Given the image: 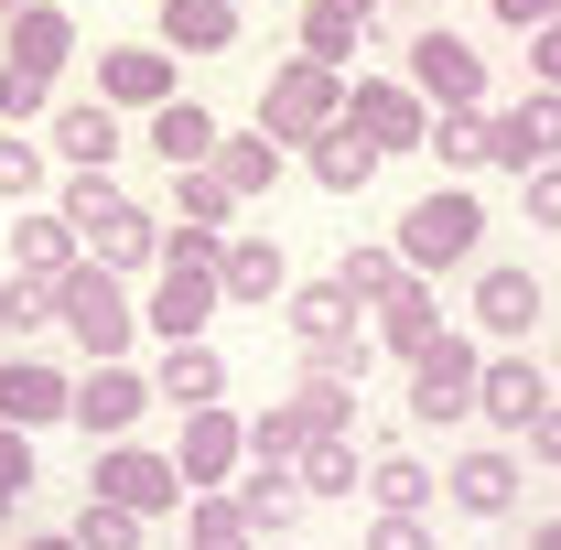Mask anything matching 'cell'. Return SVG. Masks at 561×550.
Wrapping results in <instances>:
<instances>
[{"mask_svg":"<svg viewBox=\"0 0 561 550\" xmlns=\"http://www.w3.org/2000/svg\"><path fill=\"white\" fill-rule=\"evenodd\" d=\"M476 389H486V335H443L411 367V421L421 432H454V421H476Z\"/></svg>","mask_w":561,"mask_h":550,"instance_id":"obj_5","label":"cell"},{"mask_svg":"<svg viewBox=\"0 0 561 550\" xmlns=\"http://www.w3.org/2000/svg\"><path fill=\"white\" fill-rule=\"evenodd\" d=\"M561 389L540 378V356L529 345H486V389H476V421H486L496 443H529V421L551 411Z\"/></svg>","mask_w":561,"mask_h":550,"instance_id":"obj_7","label":"cell"},{"mask_svg":"<svg viewBox=\"0 0 561 550\" xmlns=\"http://www.w3.org/2000/svg\"><path fill=\"white\" fill-rule=\"evenodd\" d=\"M280 162H291V151H280L271 130H227V140H216V162H206V173L227 184V195H238V206H249V195H271V184H280Z\"/></svg>","mask_w":561,"mask_h":550,"instance_id":"obj_27","label":"cell"},{"mask_svg":"<svg viewBox=\"0 0 561 550\" xmlns=\"http://www.w3.org/2000/svg\"><path fill=\"white\" fill-rule=\"evenodd\" d=\"M486 11L507 22V33H551V22H561V0H486Z\"/></svg>","mask_w":561,"mask_h":550,"instance_id":"obj_43","label":"cell"},{"mask_svg":"<svg viewBox=\"0 0 561 550\" xmlns=\"http://www.w3.org/2000/svg\"><path fill=\"white\" fill-rule=\"evenodd\" d=\"M227 216H238V195L216 184L206 162H195V173H173V227H227Z\"/></svg>","mask_w":561,"mask_h":550,"instance_id":"obj_40","label":"cell"},{"mask_svg":"<svg viewBox=\"0 0 561 550\" xmlns=\"http://www.w3.org/2000/svg\"><path fill=\"white\" fill-rule=\"evenodd\" d=\"M140 140H151L173 173H195V162H216V140H227V130H216V108L173 98V108H151V119H140Z\"/></svg>","mask_w":561,"mask_h":550,"instance_id":"obj_26","label":"cell"},{"mask_svg":"<svg viewBox=\"0 0 561 550\" xmlns=\"http://www.w3.org/2000/svg\"><path fill=\"white\" fill-rule=\"evenodd\" d=\"M44 130H55V151H66L76 173H108V162L130 151V130H119V108H108V98H66Z\"/></svg>","mask_w":561,"mask_h":550,"instance_id":"obj_20","label":"cell"},{"mask_svg":"<svg viewBox=\"0 0 561 550\" xmlns=\"http://www.w3.org/2000/svg\"><path fill=\"white\" fill-rule=\"evenodd\" d=\"M302 411H313V432H346V411H356V389H291Z\"/></svg>","mask_w":561,"mask_h":550,"instance_id":"obj_44","label":"cell"},{"mask_svg":"<svg viewBox=\"0 0 561 550\" xmlns=\"http://www.w3.org/2000/svg\"><path fill=\"white\" fill-rule=\"evenodd\" d=\"M356 313H367V302H356L335 271H324V280H291V302H280L291 345H335V335H356Z\"/></svg>","mask_w":561,"mask_h":550,"instance_id":"obj_24","label":"cell"},{"mask_svg":"<svg viewBox=\"0 0 561 550\" xmlns=\"http://www.w3.org/2000/svg\"><path fill=\"white\" fill-rule=\"evenodd\" d=\"M216 313H227V280H216V271H162V280H151V302H140V335H162V345H206Z\"/></svg>","mask_w":561,"mask_h":550,"instance_id":"obj_12","label":"cell"},{"mask_svg":"<svg viewBox=\"0 0 561 550\" xmlns=\"http://www.w3.org/2000/svg\"><path fill=\"white\" fill-rule=\"evenodd\" d=\"M529 465H561V400H551L540 421H529Z\"/></svg>","mask_w":561,"mask_h":550,"instance_id":"obj_47","label":"cell"},{"mask_svg":"<svg viewBox=\"0 0 561 550\" xmlns=\"http://www.w3.org/2000/svg\"><path fill=\"white\" fill-rule=\"evenodd\" d=\"M0 55L11 66H33V76H66L76 55H87V33H76V11H55V0H33L11 33H0Z\"/></svg>","mask_w":561,"mask_h":550,"instance_id":"obj_21","label":"cell"},{"mask_svg":"<svg viewBox=\"0 0 561 550\" xmlns=\"http://www.w3.org/2000/svg\"><path fill=\"white\" fill-rule=\"evenodd\" d=\"M367 367H378V335L356 324V335H335V345H302V378H291V389H367Z\"/></svg>","mask_w":561,"mask_h":550,"instance_id":"obj_32","label":"cell"},{"mask_svg":"<svg viewBox=\"0 0 561 550\" xmlns=\"http://www.w3.org/2000/svg\"><path fill=\"white\" fill-rule=\"evenodd\" d=\"M302 443H313V411H302V400L249 411V465H302Z\"/></svg>","mask_w":561,"mask_h":550,"instance_id":"obj_36","label":"cell"},{"mask_svg":"<svg viewBox=\"0 0 561 550\" xmlns=\"http://www.w3.org/2000/svg\"><path fill=\"white\" fill-rule=\"evenodd\" d=\"M151 400H162V389L140 378L130 356H108V367H87V378H76V432L108 454V443H130V432H140V411H151Z\"/></svg>","mask_w":561,"mask_h":550,"instance_id":"obj_8","label":"cell"},{"mask_svg":"<svg viewBox=\"0 0 561 550\" xmlns=\"http://www.w3.org/2000/svg\"><path fill=\"white\" fill-rule=\"evenodd\" d=\"M140 529H151V518L108 507V496H87V507H76V550H140Z\"/></svg>","mask_w":561,"mask_h":550,"instance_id":"obj_41","label":"cell"},{"mask_svg":"<svg viewBox=\"0 0 561 550\" xmlns=\"http://www.w3.org/2000/svg\"><path fill=\"white\" fill-rule=\"evenodd\" d=\"M367 550H432L421 518H367Z\"/></svg>","mask_w":561,"mask_h":550,"instance_id":"obj_46","label":"cell"},{"mask_svg":"<svg viewBox=\"0 0 561 550\" xmlns=\"http://www.w3.org/2000/svg\"><path fill=\"white\" fill-rule=\"evenodd\" d=\"M11 507H22V496H0V540H11Z\"/></svg>","mask_w":561,"mask_h":550,"instance_id":"obj_51","label":"cell"},{"mask_svg":"<svg viewBox=\"0 0 561 550\" xmlns=\"http://www.w3.org/2000/svg\"><path fill=\"white\" fill-rule=\"evenodd\" d=\"M55 184V162H44V140H22V130H0V206L22 216L33 195Z\"/></svg>","mask_w":561,"mask_h":550,"instance_id":"obj_39","label":"cell"},{"mask_svg":"<svg viewBox=\"0 0 561 550\" xmlns=\"http://www.w3.org/2000/svg\"><path fill=\"white\" fill-rule=\"evenodd\" d=\"M87 496H108V507H130V518H173V507H195L184 465L151 454V443H108V454L87 465Z\"/></svg>","mask_w":561,"mask_h":550,"instance_id":"obj_4","label":"cell"},{"mask_svg":"<svg viewBox=\"0 0 561 550\" xmlns=\"http://www.w3.org/2000/svg\"><path fill=\"white\" fill-rule=\"evenodd\" d=\"M216 280H227V313H271V302H291V260H280L271 227H238Z\"/></svg>","mask_w":561,"mask_h":550,"instance_id":"obj_16","label":"cell"},{"mask_svg":"<svg viewBox=\"0 0 561 550\" xmlns=\"http://www.w3.org/2000/svg\"><path fill=\"white\" fill-rule=\"evenodd\" d=\"M0 238H11V280H33V291H55V280H66V271H87V238H76V227H66V216H55V206L11 216Z\"/></svg>","mask_w":561,"mask_h":550,"instance_id":"obj_15","label":"cell"},{"mask_svg":"<svg viewBox=\"0 0 561 550\" xmlns=\"http://www.w3.org/2000/svg\"><path fill=\"white\" fill-rule=\"evenodd\" d=\"M496 162H507L518 184L561 162V87H529V98H507V108H496Z\"/></svg>","mask_w":561,"mask_h":550,"instance_id":"obj_13","label":"cell"},{"mask_svg":"<svg viewBox=\"0 0 561 550\" xmlns=\"http://www.w3.org/2000/svg\"><path fill=\"white\" fill-rule=\"evenodd\" d=\"M465 313H476V335H486V345H529V335H540V313H551V291H540V271H518V260H486Z\"/></svg>","mask_w":561,"mask_h":550,"instance_id":"obj_9","label":"cell"},{"mask_svg":"<svg viewBox=\"0 0 561 550\" xmlns=\"http://www.w3.org/2000/svg\"><path fill=\"white\" fill-rule=\"evenodd\" d=\"M22 11H33V0H0V33H11V22H22Z\"/></svg>","mask_w":561,"mask_h":550,"instance_id":"obj_50","label":"cell"},{"mask_svg":"<svg viewBox=\"0 0 561 550\" xmlns=\"http://www.w3.org/2000/svg\"><path fill=\"white\" fill-rule=\"evenodd\" d=\"M151 389H162V411H216V400H227V356H216V345H162Z\"/></svg>","mask_w":561,"mask_h":550,"instance_id":"obj_25","label":"cell"},{"mask_svg":"<svg viewBox=\"0 0 561 550\" xmlns=\"http://www.w3.org/2000/svg\"><path fill=\"white\" fill-rule=\"evenodd\" d=\"M411 87L432 98V119H443V108H486V55H476L465 33H443V22H432V33L411 44Z\"/></svg>","mask_w":561,"mask_h":550,"instance_id":"obj_11","label":"cell"},{"mask_svg":"<svg viewBox=\"0 0 561 550\" xmlns=\"http://www.w3.org/2000/svg\"><path fill=\"white\" fill-rule=\"evenodd\" d=\"M227 496H238V518H249L260 540H291V529H302V507H313V496H302V475H291V465H249V475L227 485Z\"/></svg>","mask_w":561,"mask_h":550,"instance_id":"obj_22","label":"cell"},{"mask_svg":"<svg viewBox=\"0 0 561 550\" xmlns=\"http://www.w3.org/2000/svg\"><path fill=\"white\" fill-rule=\"evenodd\" d=\"M0 421H11V432L76 421V378L55 367V356H0Z\"/></svg>","mask_w":561,"mask_h":550,"instance_id":"obj_14","label":"cell"},{"mask_svg":"<svg viewBox=\"0 0 561 550\" xmlns=\"http://www.w3.org/2000/svg\"><path fill=\"white\" fill-rule=\"evenodd\" d=\"M260 130L291 151H313L324 130H346V66H313V55H280L271 76H260Z\"/></svg>","mask_w":561,"mask_h":550,"instance_id":"obj_1","label":"cell"},{"mask_svg":"<svg viewBox=\"0 0 561 550\" xmlns=\"http://www.w3.org/2000/svg\"><path fill=\"white\" fill-rule=\"evenodd\" d=\"M378 162H389V151H378V140H356V130H324L313 151H302V173H313L324 195H367V184H378Z\"/></svg>","mask_w":561,"mask_h":550,"instance_id":"obj_29","label":"cell"},{"mask_svg":"<svg viewBox=\"0 0 561 550\" xmlns=\"http://www.w3.org/2000/svg\"><path fill=\"white\" fill-rule=\"evenodd\" d=\"M346 130L378 151H432V98L411 76H346Z\"/></svg>","mask_w":561,"mask_h":550,"instance_id":"obj_6","label":"cell"},{"mask_svg":"<svg viewBox=\"0 0 561 550\" xmlns=\"http://www.w3.org/2000/svg\"><path fill=\"white\" fill-rule=\"evenodd\" d=\"M66 98H55V76H33V66H11L0 55V130H33V119H55Z\"/></svg>","mask_w":561,"mask_h":550,"instance_id":"obj_38","label":"cell"},{"mask_svg":"<svg viewBox=\"0 0 561 550\" xmlns=\"http://www.w3.org/2000/svg\"><path fill=\"white\" fill-rule=\"evenodd\" d=\"M476 249H486V206L465 195V184H432L411 216H400V260H411L421 280L443 271H476Z\"/></svg>","mask_w":561,"mask_h":550,"instance_id":"obj_2","label":"cell"},{"mask_svg":"<svg viewBox=\"0 0 561 550\" xmlns=\"http://www.w3.org/2000/svg\"><path fill=\"white\" fill-rule=\"evenodd\" d=\"M184 550H260V529L238 518V496H195L184 507Z\"/></svg>","mask_w":561,"mask_h":550,"instance_id":"obj_37","label":"cell"},{"mask_svg":"<svg viewBox=\"0 0 561 550\" xmlns=\"http://www.w3.org/2000/svg\"><path fill=\"white\" fill-rule=\"evenodd\" d=\"M367 465H378V454H356V432H313L291 475H302V496H356V475H367Z\"/></svg>","mask_w":561,"mask_h":550,"instance_id":"obj_30","label":"cell"},{"mask_svg":"<svg viewBox=\"0 0 561 550\" xmlns=\"http://www.w3.org/2000/svg\"><path fill=\"white\" fill-rule=\"evenodd\" d=\"M518 195H529V227H561V162H551V173H529Z\"/></svg>","mask_w":561,"mask_h":550,"instance_id":"obj_45","label":"cell"},{"mask_svg":"<svg viewBox=\"0 0 561 550\" xmlns=\"http://www.w3.org/2000/svg\"><path fill=\"white\" fill-rule=\"evenodd\" d=\"M173 465H184V485H195V496H227V485L249 475V421L227 411V400H216V411H184Z\"/></svg>","mask_w":561,"mask_h":550,"instance_id":"obj_10","label":"cell"},{"mask_svg":"<svg viewBox=\"0 0 561 550\" xmlns=\"http://www.w3.org/2000/svg\"><path fill=\"white\" fill-rule=\"evenodd\" d=\"M22 485H33V432L0 421V496H22Z\"/></svg>","mask_w":561,"mask_h":550,"instance_id":"obj_42","label":"cell"},{"mask_svg":"<svg viewBox=\"0 0 561 550\" xmlns=\"http://www.w3.org/2000/svg\"><path fill=\"white\" fill-rule=\"evenodd\" d=\"M55 216H66V227H76V238H87V249H98V238H108V227H130V195H119V184H108V173H76V184H66V195H55Z\"/></svg>","mask_w":561,"mask_h":550,"instance_id":"obj_31","label":"cell"},{"mask_svg":"<svg viewBox=\"0 0 561 550\" xmlns=\"http://www.w3.org/2000/svg\"><path fill=\"white\" fill-rule=\"evenodd\" d=\"M11 550H76V529H22Z\"/></svg>","mask_w":561,"mask_h":550,"instance_id":"obj_48","label":"cell"},{"mask_svg":"<svg viewBox=\"0 0 561 550\" xmlns=\"http://www.w3.org/2000/svg\"><path fill=\"white\" fill-rule=\"evenodd\" d=\"M443 496H454V518H507V507H518V454H507V443H476V454H454Z\"/></svg>","mask_w":561,"mask_h":550,"instance_id":"obj_19","label":"cell"},{"mask_svg":"<svg viewBox=\"0 0 561 550\" xmlns=\"http://www.w3.org/2000/svg\"><path fill=\"white\" fill-rule=\"evenodd\" d=\"M335 280H346L356 302H367V313H378V302H389V291H400V280H411V260H400V238H356L346 260H335Z\"/></svg>","mask_w":561,"mask_h":550,"instance_id":"obj_34","label":"cell"},{"mask_svg":"<svg viewBox=\"0 0 561 550\" xmlns=\"http://www.w3.org/2000/svg\"><path fill=\"white\" fill-rule=\"evenodd\" d=\"M367 335H378V356H400V367H421V356H432V345L454 335V324H443V291H432V280H400V291H389V302H378V324H367Z\"/></svg>","mask_w":561,"mask_h":550,"instance_id":"obj_17","label":"cell"},{"mask_svg":"<svg viewBox=\"0 0 561 550\" xmlns=\"http://www.w3.org/2000/svg\"><path fill=\"white\" fill-rule=\"evenodd\" d=\"M378 11H389V0H302V55H313V66H346V55H367Z\"/></svg>","mask_w":561,"mask_h":550,"instance_id":"obj_23","label":"cell"},{"mask_svg":"<svg viewBox=\"0 0 561 550\" xmlns=\"http://www.w3.org/2000/svg\"><path fill=\"white\" fill-rule=\"evenodd\" d=\"M432 162H443V173L496 162V108H443V119H432Z\"/></svg>","mask_w":561,"mask_h":550,"instance_id":"obj_33","label":"cell"},{"mask_svg":"<svg viewBox=\"0 0 561 550\" xmlns=\"http://www.w3.org/2000/svg\"><path fill=\"white\" fill-rule=\"evenodd\" d=\"M238 44V0H162V55H227Z\"/></svg>","mask_w":561,"mask_h":550,"instance_id":"obj_28","label":"cell"},{"mask_svg":"<svg viewBox=\"0 0 561 550\" xmlns=\"http://www.w3.org/2000/svg\"><path fill=\"white\" fill-rule=\"evenodd\" d=\"M529 550H561V518H540V529H529Z\"/></svg>","mask_w":561,"mask_h":550,"instance_id":"obj_49","label":"cell"},{"mask_svg":"<svg viewBox=\"0 0 561 550\" xmlns=\"http://www.w3.org/2000/svg\"><path fill=\"white\" fill-rule=\"evenodd\" d=\"M98 98L151 119V108H173L184 87H173V55H162V44H108V55H98Z\"/></svg>","mask_w":561,"mask_h":550,"instance_id":"obj_18","label":"cell"},{"mask_svg":"<svg viewBox=\"0 0 561 550\" xmlns=\"http://www.w3.org/2000/svg\"><path fill=\"white\" fill-rule=\"evenodd\" d=\"M0 227H11V206H0Z\"/></svg>","mask_w":561,"mask_h":550,"instance_id":"obj_52","label":"cell"},{"mask_svg":"<svg viewBox=\"0 0 561 550\" xmlns=\"http://www.w3.org/2000/svg\"><path fill=\"white\" fill-rule=\"evenodd\" d=\"M367 496H378V518H421L443 485H432V465H421V454H378V465H367Z\"/></svg>","mask_w":561,"mask_h":550,"instance_id":"obj_35","label":"cell"},{"mask_svg":"<svg viewBox=\"0 0 561 550\" xmlns=\"http://www.w3.org/2000/svg\"><path fill=\"white\" fill-rule=\"evenodd\" d=\"M55 324L87 345V367H108V356H130L140 302H130V280H119V271H98V260H87V271L55 280Z\"/></svg>","mask_w":561,"mask_h":550,"instance_id":"obj_3","label":"cell"},{"mask_svg":"<svg viewBox=\"0 0 561 550\" xmlns=\"http://www.w3.org/2000/svg\"><path fill=\"white\" fill-rule=\"evenodd\" d=\"M238 11H249V0H238Z\"/></svg>","mask_w":561,"mask_h":550,"instance_id":"obj_53","label":"cell"}]
</instances>
